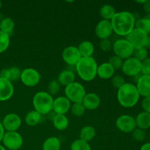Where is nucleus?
I'll use <instances>...</instances> for the list:
<instances>
[{
  "mask_svg": "<svg viewBox=\"0 0 150 150\" xmlns=\"http://www.w3.org/2000/svg\"><path fill=\"white\" fill-rule=\"evenodd\" d=\"M111 22L114 32L120 36H127L135 28L136 18L130 12L122 11L116 13Z\"/></svg>",
  "mask_w": 150,
  "mask_h": 150,
  "instance_id": "1",
  "label": "nucleus"
},
{
  "mask_svg": "<svg viewBox=\"0 0 150 150\" xmlns=\"http://www.w3.org/2000/svg\"><path fill=\"white\" fill-rule=\"evenodd\" d=\"M139 95L136 85L131 83H125L117 91V100L124 108H130L135 106L139 102Z\"/></svg>",
  "mask_w": 150,
  "mask_h": 150,
  "instance_id": "2",
  "label": "nucleus"
},
{
  "mask_svg": "<svg viewBox=\"0 0 150 150\" xmlns=\"http://www.w3.org/2000/svg\"><path fill=\"white\" fill-rule=\"evenodd\" d=\"M75 67L77 74L85 81H91L97 76L98 65L92 57H81Z\"/></svg>",
  "mask_w": 150,
  "mask_h": 150,
  "instance_id": "3",
  "label": "nucleus"
},
{
  "mask_svg": "<svg viewBox=\"0 0 150 150\" xmlns=\"http://www.w3.org/2000/svg\"><path fill=\"white\" fill-rule=\"evenodd\" d=\"M33 103L35 111L41 115H47L48 113L53 111L54 98L46 92L41 91L34 95Z\"/></svg>",
  "mask_w": 150,
  "mask_h": 150,
  "instance_id": "4",
  "label": "nucleus"
},
{
  "mask_svg": "<svg viewBox=\"0 0 150 150\" xmlns=\"http://www.w3.org/2000/svg\"><path fill=\"white\" fill-rule=\"evenodd\" d=\"M65 97L73 103H82L85 95L86 89L81 83L79 82H73L68 86H65L64 89Z\"/></svg>",
  "mask_w": 150,
  "mask_h": 150,
  "instance_id": "5",
  "label": "nucleus"
},
{
  "mask_svg": "<svg viewBox=\"0 0 150 150\" xmlns=\"http://www.w3.org/2000/svg\"><path fill=\"white\" fill-rule=\"evenodd\" d=\"M112 49L115 56L125 60L132 57L134 51L133 45L126 39H119L116 40L113 44Z\"/></svg>",
  "mask_w": 150,
  "mask_h": 150,
  "instance_id": "6",
  "label": "nucleus"
},
{
  "mask_svg": "<svg viewBox=\"0 0 150 150\" xmlns=\"http://www.w3.org/2000/svg\"><path fill=\"white\" fill-rule=\"evenodd\" d=\"M3 146L9 150H18L23 145V138L17 131L6 132L2 139Z\"/></svg>",
  "mask_w": 150,
  "mask_h": 150,
  "instance_id": "7",
  "label": "nucleus"
},
{
  "mask_svg": "<svg viewBox=\"0 0 150 150\" xmlns=\"http://www.w3.org/2000/svg\"><path fill=\"white\" fill-rule=\"evenodd\" d=\"M148 37L149 35L143 31L134 28L132 32L126 36V40L133 45L134 48H142V47L145 48Z\"/></svg>",
  "mask_w": 150,
  "mask_h": 150,
  "instance_id": "8",
  "label": "nucleus"
},
{
  "mask_svg": "<svg viewBox=\"0 0 150 150\" xmlns=\"http://www.w3.org/2000/svg\"><path fill=\"white\" fill-rule=\"evenodd\" d=\"M121 69L122 73L126 76L135 77L141 73L142 62L133 57H130L123 62Z\"/></svg>",
  "mask_w": 150,
  "mask_h": 150,
  "instance_id": "9",
  "label": "nucleus"
},
{
  "mask_svg": "<svg viewBox=\"0 0 150 150\" xmlns=\"http://www.w3.org/2000/svg\"><path fill=\"white\" fill-rule=\"evenodd\" d=\"M20 79L22 83L26 86L32 87L39 83L40 81V75L38 70L29 67L22 70Z\"/></svg>",
  "mask_w": 150,
  "mask_h": 150,
  "instance_id": "10",
  "label": "nucleus"
},
{
  "mask_svg": "<svg viewBox=\"0 0 150 150\" xmlns=\"http://www.w3.org/2000/svg\"><path fill=\"white\" fill-rule=\"evenodd\" d=\"M116 126L120 131L125 133H132L136 128V120L128 114H124L117 118Z\"/></svg>",
  "mask_w": 150,
  "mask_h": 150,
  "instance_id": "11",
  "label": "nucleus"
},
{
  "mask_svg": "<svg viewBox=\"0 0 150 150\" xmlns=\"http://www.w3.org/2000/svg\"><path fill=\"white\" fill-rule=\"evenodd\" d=\"M62 57L64 62L70 66H76L81 58V56L77 47L73 46V45L66 47L63 50Z\"/></svg>",
  "mask_w": 150,
  "mask_h": 150,
  "instance_id": "12",
  "label": "nucleus"
},
{
  "mask_svg": "<svg viewBox=\"0 0 150 150\" xmlns=\"http://www.w3.org/2000/svg\"><path fill=\"white\" fill-rule=\"evenodd\" d=\"M1 124L7 132H16L21 125V119L18 114L11 113L4 117Z\"/></svg>",
  "mask_w": 150,
  "mask_h": 150,
  "instance_id": "13",
  "label": "nucleus"
},
{
  "mask_svg": "<svg viewBox=\"0 0 150 150\" xmlns=\"http://www.w3.org/2000/svg\"><path fill=\"white\" fill-rule=\"evenodd\" d=\"M113 31L112 25L110 21L107 20H101L98 22L95 27V35L99 39L107 40L111 36Z\"/></svg>",
  "mask_w": 150,
  "mask_h": 150,
  "instance_id": "14",
  "label": "nucleus"
},
{
  "mask_svg": "<svg viewBox=\"0 0 150 150\" xmlns=\"http://www.w3.org/2000/svg\"><path fill=\"white\" fill-rule=\"evenodd\" d=\"M71 108V102L66 97L60 96L54 100L53 111L57 114L65 115Z\"/></svg>",
  "mask_w": 150,
  "mask_h": 150,
  "instance_id": "15",
  "label": "nucleus"
},
{
  "mask_svg": "<svg viewBox=\"0 0 150 150\" xmlns=\"http://www.w3.org/2000/svg\"><path fill=\"white\" fill-rule=\"evenodd\" d=\"M14 93V86L11 81L0 78V101L10 100Z\"/></svg>",
  "mask_w": 150,
  "mask_h": 150,
  "instance_id": "16",
  "label": "nucleus"
},
{
  "mask_svg": "<svg viewBox=\"0 0 150 150\" xmlns=\"http://www.w3.org/2000/svg\"><path fill=\"white\" fill-rule=\"evenodd\" d=\"M136 86L140 96L150 97V76L142 75L137 81Z\"/></svg>",
  "mask_w": 150,
  "mask_h": 150,
  "instance_id": "17",
  "label": "nucleus"
},
{
  "mask_svg": "<svg viewBox=\"0 0 150 150\" xmlns=\"http://www.w3.org/2000/svg\"><path fill=\"white\" fill-rule=\"evenodd\" d=\"M82 104L86 110H95L100 104V98L96 93H86L82 101Z\"/></svg>",
  "mask_w": 150,
  "mask_h": 150,
  "instance_id": "18",
  "label": "nucleus"
},
{
  "mask_svg": "<svg viewBox=\"0 0 150 150\" xmlns=\"http://www.w3.org/2000/svg\"><path fill=\"white\" fill-rule=\"evenodd\" d=\"M115 70L108 62H104L98 67L97 76L102 79H110L114 76Z\"/></svg>",
  "mask_w": 150,
  "mask_h": 150,
  "instance_id": "19",
  "label": "nucleus"
},
{
  "mask_svg": "<svg viewBox=\"0 0 150 150\" xmlns=\"http://www.w3.org/2000/svg\"><path fill=\"white\" fill-rule=\"evenodd\" d=\"M76 75L72 70H62L58 76V82L60 85L63 86H68L70 83L75 82Z\"/></svg>",
  "mask_w": 150,
  "mask_h": 150,
  "instance_id": "20",
  "label": "nucleus"
},
{
  "mask_svg": "<svg viewBox=\"0 0 150 150\" xmlns=\"http://www.w3.org/2000/svg\"><path fill=\"white\" fill-rule=\"evenodd\" d=\"M136 120V127L142 130H146L150 127V114L145 111L139 113Z\"/></svg>",
  "mask_w": 150,
  "mask_h": 150,
  "instance_id": "21",
  "label": "nucleus"
},
{
  "mask_svg": "<svg viewBox=\"0 0 150 150\" xmlns=\"http://www.w3.org/2000/svg\"><path fill=\"white\" fill-rule=\"evenodd\" d=\"M77 48L81 57H92V54H94V51H95V47H94L93 43L88 40H85L81 42Z\"/></svg>",
  "mask_w": 150,
  "mask_h": 150,
  "instance_id": "22",
  "label": "nucleus"
},
{
  "mask_svg": "<svg viewBox=\"0 0 150 150\" xmlns=\"http://www.w3.org/2000/svg\"><path fill=\"white\" fill-rule=\"evenodd\" d=\"M96 135V130L95 127L90 125H86L82 127L79 134V139L88 142L92 141Z\"/></svg>",
  "mask_w": 150,
  "mask_h": 150,
  "instance_id": "23",
  "label": "nucleus"
},
{
  "mask_svg": "<svg viewBox=\"0 0 150 150\" xmlns=\"http://www.w3.org/2000/svg\"><path fill=\"white\" fill-rule=\"evenodd\" d=\"M52 122L54 127L60 131L66 130L69 125L68 118L65 115L62 114H57Z\"/></svg>",
  "mask_w": 150,
  "mask_h": 150,
  "instance_id": "24",
  "label": "nucleus"
},
{
  "mask_svg": "<svg viewBox=\"0 0 150 150\" xmlns=\"http://www.w3.org/2000/svg\"><path fill=\"white\" fill-rule=\"evenodd\" d=\"M15 28V22L10 18H4L0 21V31L9 36L13 34Z\"/></svg>",
  "mask_w": 150,
  "mask_h": 150,
  "instance_id": "25",
  "label": "nucleus"
},
{
  "mask_svg": "<svg viewBox=\"0 0 150 150\" xmlns=\"http://www.w3.org/2000/svg\"><path fill=\"white\" fill-rule=\"evenodd\" d=\"M42 148V150H60L61 142L57 137H49L43 142Z\"/></svg>",
  "mask_w": 150,
  "mask_h": 150,
  "instance_id": "26",
  "label": "nucleus"
},
{
  "mask_svg": "<svg viewBox=\"0 0 150 150\" xmlns=\"http://www.w3.org/2000/svg\"><path fill=\"white\" fill-rule=\"evenodd\" d=\"M100 14L103 20L111 21L116 14V10L114 7L111 4H104L100 10Z\"/></svg>",
  "mask_w": 150,
  "mask_h": 150,
  "instance_id": "27",
  "label": "nucleus"
},
{
  "mask_svg": "<svg viewBox=\"0 0 150 150\" xmlns=\"http://www.w3.org/2000/svg\"><path fill=\"white\" fill-rule=\"evenodd\" d=\"M42 115L36 111H31L26 114L25 117V122L29 126H35L40 122Z\"/></svg>",
  "mask_w": 150,
  "mask_h": 150,
  "instance_id": "28",
  "label": "nucleus"
},
{
  "mask_svg": "<svg viewBox=\"0 0 150 150\" xmlns=\"http://www.w3.org/2000/svg\"><path fill=\"white\" fill-rule=\"evenodd\" d=\"M135 28L143 31L148 35L150 33V21L146 17L138 19L137 21H136Z\"/></svg>",
  "mask_w": 150,
  "mask_h": 150,
  "instance_id": "29",
  "label": "nucleus"
},
{
  "mask_svg": "<svg viewBox=\"0 0 150 150\" xmlns=\"http://www.w3.org/2000/svg\"><path fill=\"white\" fill-rule=\"evenodd\" d=\"M70 150H92V148L88 142L79 139L71 144Z\"/></svg>",
  "mask_w": 150,
  "mask_h": 150,
  "instance_id": "30",
  "label": "nucleus"
},
{
  "mask_svg": "<svg viewBox=\"0 0 150 150\" xmlns=\"http://www.w3.org/2000/svg\"><path fill=\"white\" fill-rule=\"evenodd\" d=\"M70 110H71V113L73 114V115L76 117H82L86 111V108H84L82 103H73V105H71Z\"/></svg>",
  "mask_w": 150,
  "mask_h": 150,
  "instance_id": "31",
  "label": "nucleus"
},
{
  "mask_svg": "<svg viewBox=\"0 0 150 150\" xmlns=\"http://www.w3.org/2000/svg\"><path fill=\"white\" fill-rule=\"evenodd\" d=\"M10 43V36L0 31V54L4 52L8 48Z\"/></svg>",
  "mask_w": 150,
  "mask_h": 150,
  "instance_id": "32",
  "label": "nucleus"
},
{
  "mask_svg": "<svg viewBox=\"0 0 150 150\" xmlns=\"http://www.w3.org/2000/svg\"><path fill=\"white\" fill-rule=\"evenodd\" d=\"M133 56L134 58L137 59L140 62L144 61L145 59L148 58V51L146 48L142 47V48H134Z\"/></svg>",
  "mask_w": 150,
  "mask_h": 150,
  "instance_id": "33",
  "label": "nucleus"
},
{
  "mask_svg": "<svg viewBox=\"0 0 150 150\" xmlns=\"http://www.w3.org/2000/svg\"><path fill=\"white\" fill-rule=\"evenodd\" d=\"M60 84L57 80H52L49 82L48 85V93L49 95H55L59 92Z\"/></svg>",
  "mask_w": 150,
  "mask_h": 150,
  "instance_id": "34",
  "label": "nucleus"
},
{
  "mask_svg": "<svg viewBox=\"0 0 150 150\" xmlns=\"http://www.w3.org/2000/svg\"><path fill=\"white\" fill-rule=\"evenodd\" d=\"M108 63L111 65V67L114 69V70H118L120 69L122 66L123 64V59H122L121 58H120L117 56H112L109 58L108 59Z\"/></svg>",
  "mask_w": 150,
  "mask_h": 150,
  "instance_id": "35",
  "label": "nucleus"
},
{
  "mask_svg": "<svg viewBox=\"0 0 150 150\" xmlns=\"http://www.w3.org/2000/svg\"><path fill=\"white\" fill-rule=\"evenodd\" d=\"M10 71V78L9 81H14L18 80L21 78V70L18 67H11L9 68Z\"/></svg>",
  "mask_w": 150,
  "mask_h": 150,
  "instance_id": "36",
  "label": "nucleus"
},
{
  "mask_svg": "<svg viewBox=\"0 0 150 150\" xmlns=\"http://www.w3.org/2000/svg\"><path fill=\"white\" fill-rule=\"evenodd\" d=\"M111 84L116 89H120L122 86L125 83V79L122 76H120V75H117V76H114L111 78Z\"/></svg>",
  "mask_w": 150,
  "mask_h": 150,
  "instance_id": "37",
  "label": "nucleus"
},
{
  "mask_svg": "<svg viewBox=\"0 0 150 150\" xmlns=\"http://www.w3.org/2000/svg\"><path fill=\"white\" fill-rule=\"evenodd\" d=\"M131 133L133 139L138 142H143L146 138V133L144 130L138 128V127H136Z\"/></svg>",
  "mask_w": 150,
  "mask_h": 150,
  "instance_id": "38",
  "label": "nucleus"
},
{
  "mask_svg": "<svg viewBox=\"0 0 150 150\" xmlns=\"http://www.w3.org/2000/svg\"><path fill=\"white\" fill-rule=\"evenodd\" d=\"M141 73L143 76H150V58H147L142 62Z\"/></svg>",
  "mask_w": 150,
  "mask_h": 150,
  "instance_id": "39",
  "label": "nucleus"
},
{
  "mask_svg": "<svg viewBox=\"0 0 150 150\" xmlns=\"http://www.w3.org/2000/svg\"><path fill=\"white\" fill-rule=\"evenodd\" d=\"M113 44L108 39L102 40L100 42V48L103 52H108L112 49Z\"/></svg>",
  "mask_w": 150,
  "mask_h": 150,
  "instance_id": "40",
  "label": "nucleus"
},
{
  "mask_svg": "<svg viewBox=\"0 0 150 150\" xmlns=\"http://www.w3.org/2000/svg\"><path fill=\"white\" fill-rule=\"evenodd\" d=\"M142 105L144 111L150 114V97L144 98L142 103Z\"/></svg>",
  "mask_w": 150,
  "mask_h": 150,
  "instance_id": "41",
  "label": "nucleus"
},
{
  "mask_svg": "<svg viewBox=\"0 0 150 150\" xmlns=\"http://www.w3.org/2000/svg\"><path fill=\"white\" fill-rule=\"evenodd\" d=\"M0 78H1V79L9 80V78H10V71H9V68L2 69V70L0 71Z\"/></svg>",
  "mask_w": 150,
  "mask_h": 150,
  "instance_id": "42",
  "label": "nucleus"
},
{
  "mask_svg": "<svg viewBox=\"0 0 150 150\" xmlns=\"http://www.w3.org/2000/svg\"><path fill=\"white\" fill-rule=\"evenodd\" d=\"M143 9L147 15H150V0H146L143 4Z\"/></svg>",
  "mask_w": 150,
  "mask_h": 150,
  "instance_id": "43",
  "label": "nucleus"
},
{
  "mask_svg": "<svg viewBox=\"0 0 150 150\" xmlns=\"http://www.w3.org/2000/svg\"><path fill=\"white\" fill-rule=\"evenodd\" d=\"M4 135V127H3L2 124H1V122H0V142L2 141Z\"/></svg>",
  "mask_w": 150,
  "mask_h": 150,
  "instance_id": "44",
  "label": "nucleus"
},
{
  "mask_svg": "<svg viewBox=\"0 0 150 150\" xmlns=\"http://www.w3.org/2000/svg\"><path fill=\"white\" fill-rule=\"evenodd\" d=\"M140 150H150V142L145 143L144 144L142 145Z\"/></svg>",
  "mask_w": 150,
  "mask_h": 150,
  "instance_id": "45",
  "label": "nucleus"
},
{
  "mask_svg": "<svg viewBox=\"0 0 150 150\" xmlns=\"http://www.w3.org/2000/svg\"><path fill=\"white\" fill-rule=\"evenodd\" d=\"M47 115H48V118L49 119V120H52V121H53V120H54V117H56V115H57V114H56V113L54 112V111H51V112L48 113V114H47Z\"/></svg>",
  "mask_w": 150,
  "mask_h": 150,
  "instance_id": "46",
  "label": "nucleus"
},
{
  "mask_svg": "<svg viewBox=\"0 0 150 150\" xmlns=\"http://www.w3.org/2000/svg\"><path fill=\"white\" fill-rule=\"evenodd\" d=\"M145 48H146V49H147V48H150V36L148 37V39H147V41H146Z\"/></svg>",
  "mask_w": 150,
  "mask_h": 150,
  "instance_id": "47",
  "label": "nucleus"
},
{
  "mask_svg": "<svg viewBox=\"0 0 150 150\" xmlns=\"http://www.w3.org/2000/svg\"><path fill=\"white\" fill-rule=\"evenodd\" d=\"M145 1H146V0H143V1H136V2H137V3H139V4H144Z\"/></svg>",
  "mask_w": 150,
  "mask_h": 150,
  "instance_id": "48",
  "label": "nucleus"
},
{
  "mask_svg": "<svg viewBox=\"0 0 150 150\" xmlns=\"http://www.w3.org/2000/svg\"><path fill=\"white\" fill-rule=\"evenodd\" d=\"M0 150H7L4 148V146H3V145H1L0 144Z\"/></svg>",
  "mask_w": 150,
  "mask_h": 150,
  "instance_id": "49",
  "label": "nucleus"
},
{
  "mask_svg": "<svg viewBox=\"0 0 150 150\" xmlns=\"http://www.w3.org/2000/svg\"><path fill=\"white\" fill-rule=\"evenodd\" d=\"M145 17H146V18H148V19H149V20L150 21V15H146V16H145Z\"/></svg>",
  "mask_w": 150,
  "mask_h": 150,
  "instance_id": "50",
  "label": "nucleus"
},
{
  "mask_svg": "<svg viewBox=\"0 0 150 150\" xmlns=\"http://www.w3.org/2000/svg\"><path fill=\"white\" fill-rule=\"evenodd\" d=\"M1 1H0V10H1Z\"/></svg>",
  "mask_w": 150,
  "mask_h": 150,
  "instance_id": "51",
  "label": "nucleus"
}]
</instances>
